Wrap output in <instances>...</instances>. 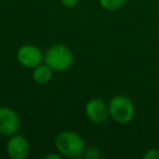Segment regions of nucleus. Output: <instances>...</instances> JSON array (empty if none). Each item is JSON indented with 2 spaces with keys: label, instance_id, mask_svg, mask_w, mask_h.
Segmentation results:
<instances>
[{
  "label": "nucleus",
  "instance_id": "f257e3e1",
  "mask_svg": "<svg viewBox=\"0 0 159 159\" xmlns=\"http://www.w3.org/2000/svg\"><path fill=\"white\" fill-rule=\"evenodd\" d=\"M56 147L60 154L70 158H77L84 154L85 143L74 131H63L56 137Z\"/></svg>",
  "mask_w": 159,
  "mask_h": 159
},
{
  "label": "nucleus",
  "instance_id": "f03ea898",
  "mask_svg": "<svg viewBox=\"0 0 159 159\" xmlns=\"http://www.w3.org/2000/svg\"><path fill=\"white\" fill-rule=\"evenodd\" d=\"M45 63L55 71H66L73 63V53L64 45H53L45 53Z\"/></svg>",
  "mask_w": 159,
  "mask_h": 159
},
{
  "label": "nucleus",
  "instance_id": "7ed1b4c3",
  "mask_svg": "<svg viewBox=\"0 0 159 159\" xmlns=\"http://www.w3.org/2000/svg\"><path fill=\"white\" fill-rule=\"evenodd\" d=\"M109 116L119 123H128L133 119L135 108L132 100L124 95L115 96L108 105Z\"/></svg>",
  "mask_w": 159,
  "mask_h": 159
},
{
  "label": "nucleus",
  "instance_id": "20e7f679",
  "mask_svg": "<svg viewBox=\"0 0 159 159\" xmlns=\"http://www.w3.org/2000/svg\"><path fill=\"white\" fill-rule=\"evenodd\" d=\"M20 129L19 115L11 108L0 107V134L12 136Z\"/></svg>",
  "mask_w": 159,
  "mask_h": 159
},
{
  "label": "nucleus",
  "instance_id": "39448f33",
  "mask_svg": "<svg viewBox=\"0 0 159 159\" xmlns=\"http://www.w3.org/2000/svg\"><path fill=\"white\" fill-rule=\"evenodd\" d=\"M18 60L23 66L34 69L43 61V53L36 46L24 45L18 51Z\"/></svg>",
  "mask_w": 159,
  "mask_h": 159
},
{
  "label": "nucleus",
  "instance_id": "423d86ee",
  "mask_svg": "<svg viewBox=\"0 0 159 159\" xmlns=\"http://www.w3.org/2000/svg\"><path fill=\"white\" fill-rule=\"evenodd\" d=\"M85 112L89 120L96 123H102L108 118L109 108L100 98H93L85 106Z\"/></svg>",
  "mask_w": 159,
  "mask_h": 159
},
{
  "label": "nucleus",
  "instance_id": "0eeeda50",
  "mask_svg": "<svg viewBox=\"0 0 159 159\" xmlns=\"http://www.w3.org/2000/svg\"><path fill=\"white\" fill-rule=\"evenodd\" d=\"M7 152L12 159H24L30 154V144L22 135H12L7 144Z\"/></svg>",
  "mask_w": 159,
  "mask_h": 159
},
{
  "label": "nucleus",
  "instance_id": "6e6552de",
  "mask_svg": "<svg viewBox=\"0 0 159 159\" xmlns=\"http://www.w3.org/2000/svg\"><path fill=\"white\" fill-rule=\"evenodd\" d=\"M52 77V69L48 64H42L34 68L33 79L37 84H46Z\"/></svg>",
  "mask_w": 159,
  "mask_h": 159
},
{
  "label": "nucleus",
  "instance_id": "1a4fd4ad",
  "mask_svg": "<svg viewBox=\"0 0 159 159\" xmlns=\"http://www.w3.org/2000/svg\"><path fill=\"white\" fill-rule=\"evenodd\" d=\"M125 2V0H99V3L102 7L108 10L118 9L121 7L123 3Z\"/></svg>",
  "mask_w": 159,
  "mask_h": 159
},
{
  "label": "nucleus",
  "instance_id": "9d476101",
  "mask_svg": "<svg viewBox=\"0 0 159 159\" xmlns=\"http://www.w3.org/2000/svg\"><path fill=\"white\" fill-rule=\"evenodd\" d=\"M143 158L145 159H159V150L156 148L148 149L145 154L143 155Z\"/></svg>",
  "mask_w": 159,
  "mask_h": 159
},
{
  "label": "nucleus",
  "instance_id": "9b49d317",
  "mask_svg": "<svg viewBox=\"0 0 159 159\" xmlns=\"http://www.w3.org/2000/svg\"><path fill=\"white\" fill-rule=\"evenodd\" d=\"M84 156L86 157V158H98L99 157V152H97V149H95V148L91 147V148H87V149L84 150Z\"/></svg>",
  "mask_w": 159,
  "mask_h": 159
},
{
  "label": "nucleus",
  "instance_id": "f8f14e48",
  "mask_svg": "<svg viewBox=\"0 0 159 159\" xmlns=\"http://www.w3.org/2000/svg\"><path fill=\"white\" fill-rule=\"evenodd\" d=\"M61 2H62V5L66 6V7L73 8V7H75V6L77 5L79 0H61Z\"/></svg>",
  "mask_w": 159,
  "mask_h": 159
},
{
  "label": "nucleus",
  "instance_id": "ddd939ff",
  "mask_svg": "<svg viewBox=\"0 0 159 159\" xmlns=\"http://www.w3.org/2000/svg\"><path fill=\"white\" fill-rule=\"evenodd\" d=\"M45 159H61V156L59 154H49L45 156Z\"/></svg>",
  "mask_w": 159,
  "mask_h": 159
}]
</instances>
